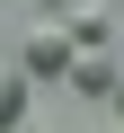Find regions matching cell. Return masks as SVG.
Returning a JSON list of instances; mask_svg holds the SVG:
<instances>
[{"instance_id": "cell-1", "label": "cell", "mask_w": 124, "mask_h": 133, "mask_svg": "<svg viewBox=\"0 0 124 133\" xmlns=\"http://www.w3.org/2000/svg\"><path fill=\"white\" fill-rule=\"evenodd\" d=\"M18 71H44V80H62V71H71V36H62V27L44 18V27L18 44Z\"/></svg>"}, {"instance_id": "cell-2", "label": "cell", "mask_w": 124, "mask_h": 133, "mask_svg": "<svg viewBox=\"0 0 124 133\" xmlns=\"http://www.w3.org/2000/svg\"><path fill=\"white\" fill-rule=\"evenodd\" d=\"M115 71H124L115 53H71V80H80L89 98H106V89H115Z\"/></svg>"}, {"instance_id": "cell-3", "label": "cell", "mask_w": 124, "mask_h": 133, "mask_svg": "<svg viewBox=\"0 0 124 133\" xmlns=\"http://www.w3.org/2000/svg\"><path fill=\"white\" fill-rule=\"evenodd\" d=\"M18 107H27V71H18V53H0V133L18 124Z\"/></svg>"}, {"instance_id": "cell-4", "label": "cell", "mask_w": 124, "mask_h": 133, "mask_svg": "<svg viewBox=\"0 0 124 133\" xmlns=\"http://www.w3.org/2000/svg\"><path fill=\"white\" fill-rule=\"evenodd\" d=\"M106 98H115V115H124V71H115V89H106Z\"/></svg>"}, {"instance_id": "cell-5", "label": "cell", "mask_w": 124, "mask_h": 133, "mask_svg": "<svg viewBox=\"0 0 124 133\" xmlns=\"http://www.w3.org/2000/svg\"><path fill=\"white\" fill-rule=\"evenodd\" d=\"M44 9H62V0H44Z\"/></svg>"}]
</instances>
